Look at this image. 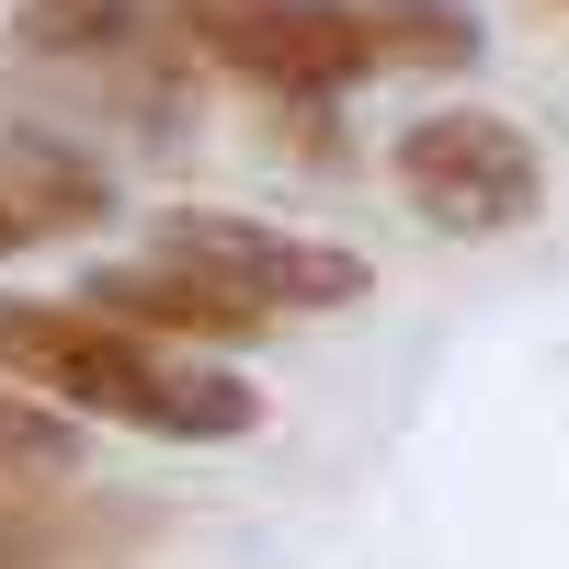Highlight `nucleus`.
<instances>
[{
    "label": "nucleus",
    "instance_id": "5",
    "mask_svg": "<svg viewBox=\"0 0 569 569\" xmlns=\"http://www.w3.org/2000/svg\"><path fill=\"white\" fill-rule=\"evenodd\" d=\"M103 319H126V330H149V342H251V330H273V308H251V297H228V284H206L194 262H103L80 284Z\"/></svg>",
    "mask_w": 569,
    "mask_h": 569
},
{
    "label": "nucleus",
    "instance_id": "3",
    "mask_svg": "<svg viewBox=\"0 0 569 569\" xmlns=\"http://www.w3.org/2000/svg\"><path fill=\"white\" fill-rule=\"evenodd\" d=\"M171 34L194 58H217V69L284 91V103H330V91H353L376 69L353 0H182Z\"/></svg>",
    "mask_w": 569,
    "mask_h": 569
},
{
    "label": "nucleus",
    "instance_id": "10",
    "mask_svg": "<svg viewBox=\"0 0 569 569\" xmlns=\"http://www.w3.org/2000/svg\"><path fill=\"white\" fill-rule=\"evenodd\" d=\"M69 467H80V410L0 376V479H69Z\"/></svg>",
    "mask_w": 569,
    "mask_h": 569
},
{
    "label": "nucleus",
    "instance_id": "8",
    "mask_svg": "<svg viewBox=\"0 0 569 569\" xmlns=\"http://www.w3.org/2000/svg\"><path fill=\"white\" fill-rule=\"evenodd\" d=\"M376 69H479V12L467 0H353Z\"/></svg>",
    "mask_w": 569,
    "mask_h": 569
},
{
    "label": "nucleus",
    "instance_id": "2",
    "mask_svg": "<svg viewBox=\"0 0 569 569\" xmlns=\"http://www.w3.org/2000/svg\"><path fill=\"white\" fill-rule=\"evenodd\" d=\"M399 194L445 228V240H512V228H536L547 217V149L512 114H479V103H456V114H421L399 149Z\"/></svg>",
    "mask_w": 569,
    "mask_h": 569
},
{
    "label": "nucleus",
    "instance_id": "7",
    "mask_svg": "<svg viewBox=\"0 0 569 569\" xmlns=\"http://www.w3.org/2000/svg\"><path fill=\"white\" fill-rule=\"evenodd\" d=\"M0 194L23 206L34 240H58V228H91V217H103V171L69 160L58 137H0Z\"/></svg>",
    "mask_w": 569,
    "mask_h": 569
},
{
    "label": "nucleus",
    "instance_id": "9",
    "mask_svg": "<svg viewBox=\"0 0 569 569\" xmlns=\"http://www.w3.org/2000/svg\"><path fill=\"white\" fill-rule=\"evenodd\" d=\"M23 46L34 58H149V12L137 0H34L23 12Z\"/></svg>",
    "mask_w": 569,
    "mask_h": 569
},
{
    "label": "nucleus",
    "instance_id": "4",
    "mask_svg": "<svg viewBox=\"0 0 569 569\" xmlns=\"http://www.w3.org/2000/svg\"><path fill=\"white\" fill-rule=\"evenodd\" d=\"M160 251L194 262L206 284L251 297L273 319H330V308H365V251L342 240H308V228H262V217H217V206H171L160 217Z\"/></svg>",
    "mask_w": 569,
    "mask_h": 569
},
{
    "label": "nucleus",
    "instance_id": "1",
    "mask_svg": "<svg viewBox=\"0 0 569 569\" xmlns=\"http://www.w3.org/2000/svg\"><path fill=\"white\" fill-rule=\"evenodd\" d=\"M0 376L80 410V421H126V433H160V445L262 433V388H240L217 365H182L171 342L103 319L91 297H0Z\"/></svg>",
    "mask_w": 569,
    "mask_h": 569
},
{
    "label": "nucleus",
    "instance_id": "6",
    "mask_svg": "<svg viewBox=\"0 0 569 569\" xmlns=\"http://www.w3.org/2000/svg\"><path fill=\"white\" fill-rule=\"evenodd\" d=\"M126 536V512H91L58 479H0V569H114Z\"/></svg>",
    "mask_w": 569,
    "mask_h": 569
}]
</instances>
